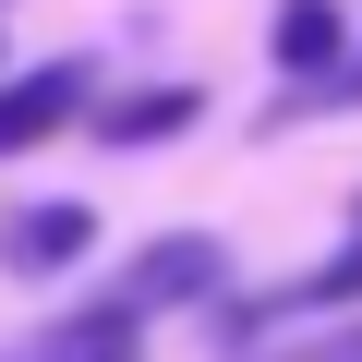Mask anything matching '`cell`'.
<instances>
[{
    "label": "cell",
    "mask_w": 362,
    "mask_h": 362,
    "mask_svg": "<svg viewBox=\"0 0 362 362\" xmlns=\"http://www.w3.org/2000/svg\"><path fill=\"white\" fill-rule=\"evenodd\" d=\"M85 97H97V73H85V61H37V73H13V85H0V157H25V145L73 133V121H85Z\"/></svg>",
    "instance_id": "6da1fadb"
},
{
    "label": "cell",
    "mask_w": 362,
    "mask_h": 362,
    "mask_svg": "<svg viewBox=\"0 0 362 362\" xmlns=\"http://www.w3.org/2000/svg\"><path fill=\"white\" fill-rule=\"evenodd\" d=\"M97 254V206H25V218H0V266L13 278H61Z\"/></svg>",
    "instance_id": "7a4b0ae2"
},
{
    "label": "cell",
    "mask_w": 362,
    "mask_h": 362,
    "mask_svg": "<svg viewBox=\"0 0 362 362\" xmlns=\"http://www.w3.org/2000/svg\"><path fill=\"white\" fill-rule=\"evenodd\" d=\"M206 290H218V242H206V230H169V242H145V254H133L121 314H145V302H206Z\"/></svg>",
    "instance_id": "3957f363"
},
{
    "label": "cell",
    "mask_w": 362,
    "mask_h": 362,
    "mask_svg": "<svg viewBox=\"0 0 362 362\" xmlns=\"http://www.w3.org/2000/svg\"><path fill=\"white\" fill-rule=\"evenodd\" d=\"M266 49H278V73L314 85V73L338 61V0H278V37H266Z\"/></svg>",
    "instance_id": "277c9868"
},
{
    "label": "cell",
    "mask_w": 362,
    "mask_h": 362,
    "mask_svg": "<svg viewBox=\"0 0 362 362\" xmlns=\"http://www.w3.org/2000/svg\"><path fill=\"white\" fill-rule=\"evenodd\" d=\"M206 97L194 85H157V97H121V109H97V133L109 145H157V133H181V121H194Z\"/></svg>",
    "instance_id": "5b68a950"
},
{
    "label": "cell",
    "mask_w": 362,
    "mask_h": 362,
    "mask_svg": "<svg viewBox=\"0 0 362 362\" xmlns=\"http://www.w3.org/2000/svg\"><path fill=\"white\" fill-rule=\"evenodd\" d=\"M37 362H133V314H121V302H97V314H73Z\"/></svg>",
    "instance_id": "8992f818"
},
{
    "label": "cell",
    "mask_w": 362,
    "mask_h": 362,
    "mask_svg": "<svg viewBox=\"0 0 362 362\" xmlns=\"http://www.w3.org/2000/svg\"><path fill=\"white\" fill-rule=\"evenodd\" d=\"M230 362H362V326H314V338H242Z\"/></svg>",
    "instance_id": "52a82bcc"
},
{
    "label": "cell",
    "mask_w": 362,
    "mask_h": 362,
    "mask_svg": "<svg viewBox=\"0 0 362 362\" xmlns=\"http://www.w3.org/2000/svg\"><path fill=\"white\" fill-rule=\"evenodd\" d=\"M290 109H362V49H350V61H326L302 97H278V121H290Z\"/></svg>",
    "instance_id": "ba28073f"
}]
</instances>
